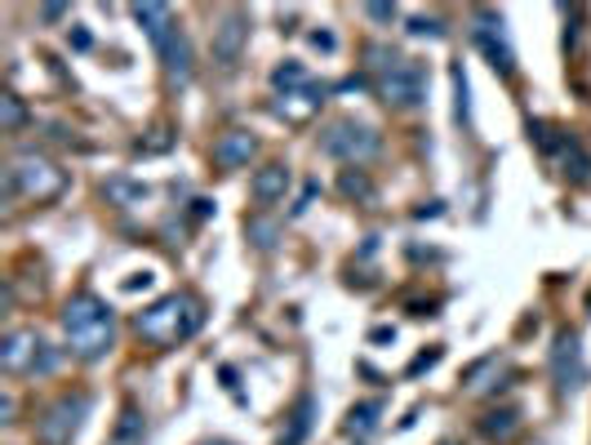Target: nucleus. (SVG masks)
Masks as SVG:
<instances>
[{
  "instance_id": "obj_1",
  "label": "nucleus",
  "mask_w": 591,
  "mask_h": 445,
  "mask_svg": "<svg viewBox=\"0 0 591 445\" xmlns=\"http://www.w3.org/2000/svg\"><path fill=\"white\" fill-rule=\"evenodd\" d=\"M205 299L191 294V290H174V294H161L156 303H147L139 316H134V329L139 339L156 352H169L178 344H191L196 334L205 329Z\"/></svg>"
},
{
  "instance_id": "obj_2",
  "label": "nucleus",
  "mask_w": 591,
  "mask_h": 445,
  "mask_svg": "<svg viewBox=\"0 0 591 445\" xmlns=\"http://www.w3.org/2000/svg\"><path fill=\"white\" fill-rule=\"evenodd\" d=\"M58 325H63L67 352L76 361H102L111 352V344H116V312L89 290H80V294H72L63 303Z\"/></svg>"
},
{
  "instance_id": "obj_3",
  "label": "nucleus",
  "mask_w": 591,
  "mask_h": 445,
  "mask_svg": "<svg viewBox=\"0 0 591 445\" xmlns=\"http://www.w3.org/2000/svg\"><path fill=\"white\" fill-rule=\"evenodd\" d=\"M365 58H370L365 72L374 76L383 102L405 107V111L409 107H423V98H427V67L423 63L396 54L392 45H365Z\"/></svg>"
},
{
  "instance_id": "obj_4",
  "label": "nucleus",
  "mask_w": 591,
  "mask_h": 445,
  "mask_svg": "<svg viewBox=\"0 0 591 445\" xmlns=\"http://www.w3.org/2000/svg\"><path fill=\"white\" fill-rule=\"evenodd\" d=\"M67 192V170L45 156V152H19L10 165H6V196H23L32 205H45V200H58Z\"/></svg>"
},
{
  "instance_id": "obj_5",
  "label": "nucleus",
  "mask_w": 591,
  "mask_h": 445,
  "mask_svg": "<svg viewBox=\"0 0 591 445\" xmlns=\"http://www.w3.org/2000/svg\"><path fill=\"white\" fill-rule=\"evenodd\" d=\"M58 366V352L45 344V334L32 325H14L0 339V370L10 379H32V375H50Z\"/></svg>"
},
{
  "instance_id": "obj_6",
  "label": "nucleus",
  "mask_w": 591,
  "mask_h": 445,
  "mask_svg": "<svg viewBox=\"0 0 591 445\" xmlns=\"http://www.w3.org/2000/svg\"><path fill=\"white\" fill-rule=\"evenodd\" d=\"M89 392H63L58 401H50L36 419V441L41 445H72L89 419Z\"/></svg>"
},
{
  "instance_id": "obj_7",
  "label": "nucleus",
  "mask_w": 591,
  "mask_h": 445,
  "mask_svg": "<svg viewBox=\"0 0 591 445\" xmlns=\"http://www.w3.org/2000/svg\"><path fill=\"white\" fill-rule=\"evenodd\" d=\"M379 134L370 130V126H361V121H333V126H325V134H320V152L325 156H333V161H342V165H365L370 156H379Z\"/></svg>"
},
{
  "instance_id": "obj_8",
  "label": "nucleus",
  "mask_w": 591,
  "mask_h": 445,
  "mask_svg": "<svg viewBox=\"0 0 591 445\" xmlns=\"http://www.w3.org/2000/svg\"><path fill=\"white\" fill-rule=\"evenodd\" d=\"M471 45L490 58L494 72L516 76V50H512V36H507L503 14H494V10H477V14H471Z\"/></svg>"
},
{
  "instance_id": "obj_9",
  "label": "nucleus",
  "mask_w": 591,
  "mask_h": 445,
  "mask_svg": "<svg viewBox=\"0 0 591 445\" xmlns=\"http://www.w3.org/2000/svg\"><path fill=\"white\" fill-rule=\"evenodd\" d=\"M551 383L560 397H573L587 383V361H582V339L573 329H560L551 344Z\"/></svg>"
},
{
  "instance_id": "obj_10",
  "label": "nucleus",
  "mask_w": 591,
  "mask_h": 445,
  "mask_svg": "<svg viewBox=\"0 0 591 445\" xmlns=\"http://www.w3.org/2000/svg\"><path fill=\"white\" fill-rule=\"evenodd\" d=\"M245 36H250L245 10H227L222 23H218V32H214V58H218L222 67H231L236 58H241V50H245Z\"/></svg>"
},
{
  "instance_id": "obj_11",
  "label": "nucleus",
  "mask_w": 591,
  "mask_h": 445,
  "mask_svg": "<svg viewBox=\"0 0 591 445\" xmlns=\"http://www.w3.org/2000/svg\"><path fill=\"white\" fill-rule=\"evenodd\" d=\"M254 156H259V139H254L250 130H227V134L214 143V165H218V170H245Z\"/></svg>"
},
{
  "instance_id": "obj_12",
  "label": "nucleus",
  "mask_w": 591,
  "mask_h": 445,
  "mask_svg": "<svg viewBox=\"0 0 591 445\" xmlns=\"http://www.w3.org/2000/svg\"><path fill=\"white\" fill-rule=\"evenodd\" d=\"M289 183H294L289 165H281V161H267L263 170H254V178H250V196H254L259 205H276V200H285Z\"/></svg>"
},
{
  "instance_id": "obj_13",
  "label": "nucleus",
  "mask_w": 591,
  "mask_h": 445,
  "mask_svg": "<svg viewBox=\"0 0 591 445\" xmlns=\"http://www.w3.org/2000/svg\"><path fill=\"white\" fill-rule=\"evenodd\" d=\"M320 102H325V89L320 85H307L298 94H276V117H285L289 126H303V121H311L316 111H320Z\"/></svg>"
},
{
  "instance_id": "obj_14",
  "label": "nucleus",
  "mask_w": 591,
  "mask_h": 445,
  "mask_svg": "<svg viewBox=\"0 0 591 445\" xmlns=\"http://www.w3.org/2000/svg\"><path fill=\"white\" fill-rule=\"evenodd\" d=\"M134 19L143 23V32H147V41H152L156 50H165V45L174 41V32H178L169 6H134Z\"/></svg>"
},
{
  "instance_id": "obj_15",
  "label": "nucleus",
  "mask_w": 591,
  "mask_h": 445,
  "mask_svg": "<svg viewBox=\"0 0 591 445\" xmlns=\"http://www.w3.org/2000/svg\"><path fill=\"white\" fill-rule=\"evenodd\" d=\"M379 419H383V401H379V397H374V401H357V405L347 410V419H342V436L365 441V436L379 432Z\"/></svg>"
},
{
  "instance_id": "obj_16",
  "label": "nucleus",
  "mask_w": 591,
  "mask_h": 445,
  "mask_svg": "<svg viewBox=\"0 0 591 445\" xmlns=\"http://www.w3.org/2000/svg\"><path fill=\"white\" fill-rule=\"evenodd\" d=\"M143 441H147V414L139 401H125L121 419H116V432H111V445H143Z\"/></svg>"
},
{
  "instance_id": "obj_17",
  "label": "nucleus",
  "mask_w": 591,
  "mask_h": 445,
  "mask_svg": "<svg viewBox=\"0 0 591 445\" xmlns=\"http://www.w3.org/2000/svg\"><path fill=\"white\" fill-rule=\"evenodd\" d=\"M311 423H316V397H311V392H303V397H298V405H294V414H289V423L281 427L276 445H303V441H307V432H311Z\"/></svg>"
},
{
  "instance_id": "obj_18",
  "label": "nucleus",
  "mask_w": 591,
  "mask_h": 445,
  "mask_svg": "<svg viewBox=\"0 0 591 445\" xmlns=\"http://www.w3.org/2000/svg\"><path fill=\"white\" fill-rule=\"evenodd\" d=\"M102 196H107L111 205H121V209H134V205H143V200L152 196V187H147V183H139V178H125V174H116V178H107Z\"/></svg>"
},
{
  "instance_id": "obj_19",
  "label": "nucleus",
  "mask_w": 591,
  "mask_h": 445,
  "mask_svg": "<svg viewBox=\"0 0 591 445\" xmlns=\"http://www.w3.org/2000/svg\"><path fill=\"white\" fill-rule=\"evenodd\" d=\"M156 54H161V63H165V72H169L174 80H187V76H191V45H187L183 28H178L174 41H169L165 50H156Z\"/></svg>"
},
{
  "instance_id": "obj_20",
  "label": "nucleus",
  "mask_w": 591,
  "mask_h": 445,
  "mask_svg": "<svg viewBox=\"0 0 591 445\" xmlns=\"http://www.w3.org/2000/svg\"><path fill=\"white\" fill-rule=\"evenodd\" d=\"M307 85H316V80H311V72H307L298 58H285V63L272 72V89H276V94H298V89H307Z\"/></svg>"
},
{
  "instance_id": "obj_21",
  "label": "nucleus",
  "mask_w": 591,
  "mask_h": 445,
  "mask_svg": "<svg viewBox=\"0 0 591 445\" xmlns=\"http://www.w3.org/2000/svg\"><path fill=\"white\" fill-rule=\"evenodd\" d=\"M481 432H485L490 441H512V436L521 432V414H516V410H490V414L481 419Z\"/></svg>"
},
{
  "instance_id": "obj_22",
  "label": "nucleus",
  "mask_w": 591,
  "mask_h": 445,
  "mask_svg": "<svg viewBox=\"0 0 591 445\" xmlns=\"http://www.w3.org/2000/svg\"><path fill=\"white\" fill-rule=\"evenodd\" d=\"M338 192L347 196V200H374V183H370V174L365 170H342L338 174Z\"/></svg>"
},
{
  "instance_id": "obj_23",
  "label": "nucleus",
  "mask_w": 591,
  "mask_h": 445,
  "mask_svg": "<svg viewBox=\"0 0 591 445\" xmlns=\"http://www.w3.org/2000/svg\"><path fill=\"white\" fill-rule=\"evenodd\" d=\"M0 126H6V134H19L28 126V107H23V98L14 89L0 94Z\"/></svg>"
},
{
  "instance_id": "obj_24",
  "label": "nucleus",
  "mask_w": 591,
  "mask_h": 445,
  "mask_svg": "<svg viewBox=\"0 0 591 445\" xmlns=\"http://www.w3.org/2000/svg\"><path fill=\"white\" fill-rule=\"evenodd\" d=\"M449 80H453V117L467 126L471 121V98H467V72H462V63H453Z\"/></svg>"
},
{
  "instance_id": "obj_25",
  "label": "nucleus",
  "mask_w": 591,
  "mask_h": 445,
  "mask_svg": "<svg viewBox=\"0 0 591 445\" xmlns=\"http://www.w3.org/2000/svg\"><path fill=\"white\" fill-rule=\"evenodd\" d=\"M245 232H250V241L259 246V250H272L276 246V223H267V218H245Z\"/></svg>"
},
{
  "instance_id": "obj_26",
  "label": "nucleus",
  "mask_w": 591,
  "mask_h": 445,
  "mask_svg": "<svg viewBox=\"0 0 591 445\" xmlns=\"http://www.w3.org/2000/svg\"><path fill=\"white\" fill-rule=\"evenodd\" d=\"M165 148H174V134H169L165 126H156V130H152V139H143L134 152H165Z\"/></svg>"
},
{
  "instance_id": "obj_27",
  "label": "nucleus",
  "mask_w": 591,
  "mask_h": 445,
  "mask_svg": "<svg viewBox=\"0 0 591 445\" xmlns=\"http://www.w3.org/2000/svg\"><path fill=\"white\" fill-rule=\"evenodd\" d=\"M409 36H431V41H440L445 28H440L436 19H423V14H418V19H409Z\"/></svg>"
},
{
  "instance_id": "obj_28",
  "label": "nucleus",
  "mask_w": 591,
  "mask_h": 445,
  "mask_svg": "<svg viewBox=\"0 0 591 445\" xmlns=\"http://www.w3.org/2000/svg\"><path fill=\"white\" fill-rule=\"evenodd\" d=\"M440 357H445L440 348H431V352H423V357H414V366H409V379H414V375H423V370H431V366H436Z\"/></svg>"
},
{
  "instance_id": "obj_29",
  "label": "nucleus",
  "mask_w": 591,
  "mask_h": 445,
  "mask_svg": "<svg viewBox=\"0 0 591 445\" xmlns=\"http://www.w3.org/2000/svg\"><path fill=\"white\" fill-rule=\"evenodd\" d=\"M14 410H19V401H14V392H6V397H0V423H14Z\"/></svg>"
},
{
  "instance_id": "obj_30",
  "label": "nucleus",
  "mask_w": 591,
  "mask_h": 445,
  "mask_svg": "<svg viewBox=\"0 0 591 445\" xmlns=\"http://www.w3.org/2000/svg\"><path fill=\"white\" fill-rule=\"evenodd\" d=\"M365 14H370L374 23H392V19H396V6H365Z\"/></svg>"
},
{
  "instance_id": "obj_31",
  "label": "nucleus",
  "mask_w": 591,
  "mask_h": 445,
  "mask_svg": "<svg viewBox=\"0 0 591 445\" xmlns=\"http://www.w3.org/2000/svg\"><path fill=\"white\" fill-rule=\"evenodd\" d=\"M41 19L45 23H63L67 19V6H41Z\"/></svg>"
},
{
  "instance_id": "obj_32",
  "label": "nucleus",
  "mask_w": 591,
  "mask_h": 445,
  "mask_svg": "<svg viewBox=\"0 0 591 445\" xmlns=\"http://www.w3.org/2000/svg\"><path fill=\"white\" fill-rule=\"evenodd\" d=\"M307 41H311V45H316V50H325V54H329V50H333V45H338V41H333V32H311V36H307Z\"/></svg>"
},
{
  "instance_id": "obj_33",
  "label": "nucleus",
  "mask_w": 591,
  "mask_h": 445,
  "mask_svg": "<svg viewBox=\"0 0 591 445\" xmlns=\"http://www.w3.org/2000/svg\"><path fill=\"white\" fill-rule=\"evenodd\" d=\"M370 339H374V344H392V339H396V329H387V325H383V329H374V334H370Z\"/></svg>"
},
{
  "instance_id": "obj_34",
  "label": "nucleus",
  "mask_w": 591,
  "mask_h": 445,
  "mask_svg": "<svg viewBox=\"0 0 591 445\" xmlns=\"http://www.w3.org/2000/svg\"><path fill=\"white\" fill-rule=\"evenodd\" d=\"M205 445H231V441H205Z\"/></svg>"
}]
</instances>
